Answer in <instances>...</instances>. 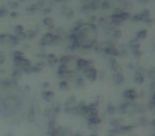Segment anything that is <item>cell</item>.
Here are the masks:
<instances>
[{
    "label": "cell",
    "mask_w": 155,
    "mask_h": 136,
    "mask_svg": "<svg viewBox=\"0 0 155 136\" xmlns=\"http://www.w3.org/2000/svg\"><path fill=\"white\" fill-rule=\"evenodd\" d=\"M16 36H17V38L19 39V41H20V39L22 41V39H26V38H27V35H26V33H25V32L19 33V34L16 35Z\"/></svg>",
    "instance_id": "cell-23"
},
{
    "label": "cell",
    "mask_w": 155,
    "mask_h": 136,
    "mask_svg": "<svg viewBox=\"0 0 155 136\" xmlns=\"http://www.w3.org/2000/svg\"><path fill=\"white\" fill-rule=\"evenodd\" d=\"M28 110L29 100L21 89L15 85H5L0 88V118L19 120Z\"/></svg>",
    "instance_id": "cell-1"
},
{
    "label": "cell",
    "mask_w": 155,
    "mask_h": 136,
    "mask_svg": "<svg viewBox=\"0 0 155 136\" xmlns=\"http://www.w3.org/2000/svg\"><path fill=\"white\" fill-rule=\"evenodd\" d=\"M47 58H48V61H49V64L51 65V66L56 63V56L54 55V54H49V55L47 56Z\"/></svg>",
    "instance_id": "cell-11"
},
{
    "label": "cell",
    "mask_w": 155,
    "mask_h": 136,
    "mask_svg": "<svg viewBox=\"0 0 155 136\" xmlns=\"http://www.w3.org/2000/svg\"><path fill=\"white\" fill-rule=\"evenodd\" d=\"M21 1H25V0H21Z\"/></svg>",
    "instance_id": "cell-42"
},
{
    "label": "cell",
    "mask_w": 155,
    "mask_h": 136,
    "mask_svg": "<svg viewBox=\"0 0 155 136\" xmlns=\"http://www.w3.org/2000/svg\"><path fill=\"white\" fill-rule=\"evenodd\" d=\"M132 20L133 22H140V20H142L141 16H140V14L138 15V14H136V15H134L133 17H132Z\"/></svg>",
    "instance_id": "cell-22"
},
{
    "label": "cell",
    "mask_w": 155,
    "mask_h": 136,
    "mask_svg": "<svg viewBox=\"0 0 155 136\" xmlns=\"http://www.w3.org/2000/svg\"><path fill=\"white\" fill-rule=\"evenodd\" d=\"M63 34H64V31H63V29H62V28L55 29V36H58V37H60L61 35H63Z\"/></svg>",
    "instance_id": "cell-20"
},
{
    "label": "cell",
    "mask_w": 155,
    "mask_h": 136,
    "mask_svg": "<svg viewBox=\"0 0 155 136\" xmlns=\"http://www.w3.org/2000/svg\"><path fill=\"white\" fill-rule=\"evenodd\" d=\"M36 34H37V31H36V30H29L28 32L26 33L27 37H28L29 39L34 38V37L36 36Z\"/></svg>",
    "instance_id": "cell-9"
},
{
    "label": "cell",
    "mask_w": 155,
    "mask_h": 136,
    "mask_svg": "<svg viewBox=\"0 0 155 136\" xmlns=\"http://www.w3.org/2000/svg\"><path fill=\"white\" fill-rule=\"evenodd\" d=\"M122 8H123V9H131V8H133V3H131V2H129V1H127V2L125 3Z\"/></svg>",
    "instance_id": "cell-25"
},
{
    "label": "cell",
    "mask_w": 155,
    "mask_h": 136,
    "mask_svg": "<svg viewBox=\"0 0 155 136\" xmlns=\"http://www.w3.org/2000/svg\"><path fill=\"white\" fill-rule=\"evenodd\" d=\"M62 13L64 14V15H66L68 18H72L73 15H74V13H73L72 10L69 9V8H67V7H63L62 8Z\"/></svg>",
    "instance_id": "cell-3"
},
{
    "label": "cell",
    "mask_w": 155,
    "mask_h": 136,
    "mask_svg": "<svg viewBox=\"0 0 155 136\" xmlns=\"http://www.w3.org/2000/svg\"><path fill=\"white\" fill-rule=\"evenodd\" d=\"M44 25H45L48 29H53L54 28L53 27V20H52L50 17H46L45 19H44Z\"/></svg>",
    "instance_id": "cell-6"
},
{
    "label": "cell",
    "mask_w": 155,
    "mask_h": 136,
    "mask_svg": "<svg viewBox=\"0 0 155 136\" xmlns=\"http://www.w3.org/2000/svg\"><path fill=\"white\" fill-rule=\"evenodd\" d=\"M70 60H71V56H69V55L62 56V58H61V63H62V64H66V63Z\"/></svg>",
    "instance_id": "cell-18"
},
{
    "label": "cell",
    "mask_w": 155,
    "mask_h": 136,
    "mask_svg": "<svg viewBox=\"0 0 155 136\" xmlns=\"http://www.w3.org/2000/svg\"><path fill=\"white\" fill-rule=\"evenodd\" d=\"M139 1H141V2H147L148 0H139Z\"/></svg>",
    "instance_id": "cell-40"
},
{
    "label": "cell",
    "mask_w": 155,
    "mask_h": 136,
    "mask_svg": "<svg viewBox=\"0 0 155 136\" xmlns=\"http://www.w3.org/2000/svg\"><path fill=\"white\" fill-rule=\"evenodd\" d=\"M134 54H135L136 56H140V54H141V52L139 51V50H134Z\"/></svg>",
    "instance_id": "cell-31"
},
{
    "label": "cell",
    "mask_w": 155,
    "mask_h": 136,
    "mask_svg": "<svg viewBox=\"0 0 155 136\" xmlns=\"http://www.w3.org/2000/svg\"><path fill=\"white\" fill-rule=\"evenodd\" d=\"M93 136H95V135H93Z\"/></svg>",
    "instance_id": "cell-43"
},
{
    "label": "cell",
    "mask_w": 155,
    "mask_h": 136,
    "mask_svg": "<svg viewBox=\"0 0 155 136\" xmlns=\"http://www.w3.org/2000/svg\"><path fill=\"white\" fill-rule=\"evenodd\" d=\"M140 16H141L142 20L148 19V18H150V12H149L148 10H144V11H142V13L140 14Z\"/></svg>",
    "instance_id": "cell-13"
},
{
    "label": "cell",
    "mask_w": 155,
    "mask_h": 136,
    "mask_svg": "<svg viewBox=\"0 0 155 136\" xmlns=\"http://www.w3.org/2000/svg\"><path fill=\"white\" fill-rule=\"evenodd\" d=\"M27 48L29 49V48H30V46H29V45H25V49H27Z\"/></svg>",
    "instance_id": "cell-38"
},
{
    "label": "cell",
    "mask_w": 155,
    "mask_h": 136,
    "mask_svg": "<svg viewBox=\"0 0 155 136\" xmlns=\"http://www.w3.org/2000/svg\"><path fill=\"white\" fill-rule=\"evenodd\" d=\"M120 36H121V31H119V30L113 31V37H114V38H119Z\"/></svg>",
    "instance_id": "cell-19"
},
{
    "label": "cell",
    "mask_w": 155,
    "mask_h": 136,
    "mask_svg": "<svg viewBox=\"0 0 155 136\" xmlns=\"http://www.w3.org/2000/svg\"><path fill=\"white\" fill-rule=\"evenodd\" d=\"M82 1H83V2H86V1H87L88 3H91V2H95L96 0H82Z\"/></svg>",
    "instance_id": "cell-36"
},
{
    "label": "cell",
    "mask_w": 155,
    "mask_h": 136,
    "mask_svg": "<svg viewBox=\"0 0 155 136\" xmlns=\"http://www.w3.org/2000/svg\"><path fill=\"white\" fill-rule=\"evenodd\" d=\"M97 22V17L96 16H91V22Z\"/></svg>",
    "instance_id": "cell-34"
},
{
    "label": "cell",
    "mask_w": 155,
    "mask_h": 136,
    "mask_svg": "<svg viewBox=\"0 0 155 136\" xmlns=\"http://www.w3.org/2000/svg\"><path fill=\"white\" fill-rule=\"evenodd\" d=\"M10 15H11L12 17L15 18V17H17V16H18V14H17V13H15V12H12V13H10Z\"/></svg>",
    "instance_id": "cell-35"
},
{
    "label": "cell",
    "mask_w": 155,
    "mask_h": 136,
    "mask_svg": "<svg viewBox=\"0 0 155 136\" xmlns=\"http://www.w3.org/2000/svg\"><path fill=\"white\" fill-rule=\"evenodd\" d=\"M60 88H61V89H66V88H67V84H66L65 82L60 83Z\"/></svg>",
    "instance_id": "cell-29"
},
{
    "label": "cell",
    "mask_w": 155,
    "mask_h": 136,
    "mask_svg": "<svg viewBox=\"0 0 155 136\" xmlns=\"http://www.w3.org/2000/svg\"><path fill=\"white\" fill-rule=\"evenodd\" d=\"M73 34L79 46L89 48L97 39V29L94 24H83L74 29Z\"/></svg>",
    "instance_id": "cell-2"
},
{
    "label": "cell",
    "mask_w": 155,
    "mask_h": 136,
    "mask_svg": "<svg viewBox=\"0 0 155 136\" xmlns=\"http://www.w3.org/2000/svg\"><path fill=\"white\" fill-rule=\"evenodd\" d=\"M144 22H146V24H147V25H152L153 20L151 19V18H148V19H146V20H144Z\"/></svg>",
    "instance_id": "cell-32"
},
{
    "label": "cell",
    "mask_w": 155,
    "mask_h": 136,
    "mask_svg": "<svg viewBox=\"0 0 155 136\" xmlns=\"http://www.w3.org/2000/svg\"><path fill=\"white\" fill-rule=\"evenodd\" d=\"M9 5L12 8V9H17L18 8V5L16 2H12V1H10L9 2Z\"/></svg>",
    "instance_id": "cell-26"
},
{
    "label": "cell",
    "mask_w": 155,
    "mask_h": 136,
    "mask_svg": "<svg viewBox=\"0 0 155 136\" xmlns=\"http://www.w3.org/2000/svg\"><path fill=\"white\" fill-rule=\"evenodd\" d=\"M54 1H55V2H62L63 0H54Z\"/></svg>",
    "instance_id": "cell-39"
},
{
    "label": "cell",
    "mask_w": 155,
    "mask_h": 136,
    "mask_svg": "<svg viewBox=\"0 0 155 136\" xmlns=\"http://www.w3.org/2000/svg\"><path fill=\"white\" fill-rule=\"evenodd\" d=\"M65 71H66V66H65V65H62V66L60 67L58 72H60V74H64Z\"/></svg>",
    "instance_id": "cell-27"
},
{
    "label": "cell",
    "mask_w": 155,
    "mask_h": 136,
    "mask_svg": "<svg viewBox=\"0 0 155 136\" xmlns=\"http://www.w3.org/2000/svg\"><path fill=\"white\" fill-rule=\"evenodd\" d=\"M125 97H129L130 99H134L136 97V91L134 89H130V91H125Z\"/></svg>",
    "instance_id": "cell-10"
},
{
    "label": "cell",
    "mask_w": 155,
    "mask_h": 136,
    "mask_svg": "<svg viewBox=\"0 0 155 136\" xmlns=\"http://www.w3.org/2000/svg\"><path fill=\"white\" fill-rule=\"evenodd\" d=\"M116 2H117V3H119V5H120L121 7H123V5H124L125 3L127 2V0H117Z\"/></svg>",
    "instance_id": "cell-28"
},
{
    "label": "cell",
    "mask_w": 155,
    "mask_h": 136,
    "mask_svg": "<svg viewBox=\"0 0 155 136\" xmlns=\"http://www.w3.org/2000/svg\"><path fill=\"white\" fill-rule=\"evenodd\" d=\"M53 96V94L51 93V91H47V93H44V98L45 99H47V100H49L50 98Z\"/></svg>",
    "instance_id": "cell-24"
},
{
    "label": "cell",
    "mask_w": 155,
    "mask_h": 136,
    "mask_svg": "<svg viewBox=\"0 0 155 136\" xmlns=\"http://www.w3.org/2000/svg\"><path fill=\"white\" fill-rule=\"evenodd\" d=\"M88 64H89V63L87 62V61L82 60V58H80V60L78 61V63H77L78 68H80V69H83V68H88Z\"/></svg>",
    "instance_id": "cell-5"
},
{
    "label": "cell",
    "mask_w": 155,
    "mask_h": 136,
    "mask_svg": "<svg viewBox=\"0 0 155 136\" xmlns=\"http://www.w3.org/2000/svg\"><path fill=\"white\" fill-rule=\"evenodd\" d=\"M50 12H51V9H49V8H48V9H46V10H43L44 14H48V13H50Z\"/></svg>",
    "instance_id": "cell-33"
},
{
    "label": "cell",
    "mask_w": 155,
    "mask_h": 136,
    "mask_svg": "<svg viewBox=\"0 0 155 136\" xmlns=\"http://www.w3.org/2000/svg\"><path fill=\"white\" fill-rule=\"evenodd\" d=\"M135 81H136V82H138V83H141L142 81H143V78H142V77H136Z\"/></svg>",
    "instance_id": "cell-30"
},
{
    "label": "cell",
    "mask_w": 155,
    "mask_h": 136,
    "mask_svg": "<svg viewBox=\"0 0 155 136\" xmlns=\"http://www.w3.org/2000/svg\"><path fill=\"white\" fill-rule=\"evenodd\" d=\"M147 31L146 30H141V31H139V32L136 34V39H143V38H146L147 37Z\"/></svg>",
    "instance_id": "cell-8"
},
{
    "label": "cell",
    "mask_w": 155,
    "mask_h": 136,
    "mask_svg": "<svg viewBox=\"0 0 155 136\" xmlns=\"http://www.w3.org/2000/svg\"><path fill=\"white\" fill-rule=\"evenodd\" d=\"M3 61H5V56H1L0 55V63H3Z\"/></svg>",
    "instance_id": "cell-37"
},
{
    "label": "cell",
    "mask_w": 155,
    "mask_h": 136,
    "mask_svg": "<svg viewBox=\"0 0 155 136\" xmlns=\"http://www.w3.org/2000/svg\"><path fill=\"white\" fill-rule=\"evenodd\" d=\"M104 51H105V53H107V54H112V55H115V56L119 55V52H118V50H116V49H115V47H114V46H112V47L104 48Z\"/></svg>",
    "instance_id": "cell-4"
},
{
    "label": "cell",
    "mask_w": 155,
    "mask_h": 136,
    "mask_svg": "<svg viewBox=\"0 0 155 136\" xmlns=\"http://www.w3.org/2000/svg\"><path fill=\"white\" fill-rule=\"evenodd\" d=\"M120 16H121V18H122L123 22H124V20H127V18L130 17V14L127 13V12H122V13L120 14Z\"/></svg>",
    "instance_id": "cell-21"
},
{
    "label": "cell",
    "mask_w": 155,
    "mask_h": 136,
    "mask_svg": "<svg viewBox=\"0 0 155 136\" xmlns=\"http://www.w3.org/2000/svg\"><path fill=\"white\" fill-rule=\"evenodd\" d=\"M37 10V8H36V5H32V7H30V8H27V13L28 14H33L35 11Z\"/></svg>",
    "instance_id": "cell-15"
},
{
    "label": "cell",
    "mask_w": 155,
    "mask_h": 136,
    "mask_svg": "<svg viewBox=\"0 0 155 136\" xmlns=\"http://www.w3.org/2000/svg\"><path fill=\"white\" fill-rule=\"evenodd\" d=\"M24 32V27L21 26V25H18V26L15 27V34L18 35L19 33Z\"/></svg>",
    "instance_id": "cell-17"
},
{
    "label": "cell",
    "mask_w": 155,
    "mask_h": 136,
    "mask_svg": "<svg viewBox=\"0 0 155 136\" xmlns=\"http://www.w3.org/2000/svg\"><path fill=\"white\" fill-rule=\"evenodd\" d=\"M38 1H41H41H44V0H38Z\"/></svg>",
    "instance_id": "cell-41"
},
{
    "label": "cell",
    "mask_w": 155,
    "mask_h": 136,
    "mask_svg": "<svg viewBox=\"0 0 155 136\" xmlns=\"http://www.w3.org/2000/svg\"><path fill=\"white\" fill-rule=\"evenodd\" d=\"M114 80H115V82H116L117 84H119V83H121L123 81V78H122V76H121V75H115Z\"/></svg>",
    "instance_id": "cell-16"
},
{
    "label": "cell",
    "mask_w": 155,
    "mask_h": 136,
    "mask_svg": "<svg viewBox=\"0 0 155 136\" xmlns=\"http://www.w3.org/2000/svg\"><path fill=\"white\" fill-rule=\"evenodd\" d=\"M8 14H9V12H8V10L5 7H2L1 9H0V17H5V16H7Z\"/></svg>",
    "instance_id": "cell-14"
},
{
    "label": "cell",
    "mask_w": 155,
    "mask_h": 136,
    "mask_svg": "<svg viewBox=\"0 0 155 136\" xmlns=\"http://www.w3.org/2000/svg\"><path fill=\"white\" fill-rule=\"evenodd\" d=\"M87 75H88V78L91 79V80H95L96 79V76H97V72H96V70L94 69V68H88V69L86 70Z\"/></svg>",
    "instance_id": "cell-7"
},
{
    "label": "cell",
    "mask_w": 155,
    "mask_h": 136,
    "mask_svg": "<svg viewBox=\"0 0 155 136\" xmlns=\"http://www.w3.org/2000/svg\"><path fill=\"white\" fill-rule=\"evenodd\" d=\"M10 43L12 44V46H16L19 43V39L17 38V36L15 35H11V38H10Z\"/></svg>",
    "instance_id": "cell-12"
}]
</instances>
